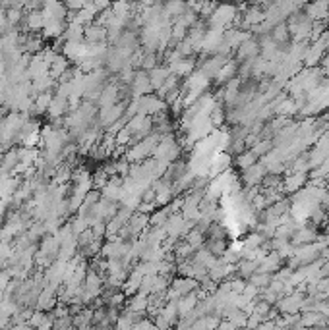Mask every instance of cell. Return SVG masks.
<instances>
[{
  "label": "cell",
  "instance_id": "obj_1",
  "mask_svg": "<svg viewBox=\"0 0 329 330\" xmlns=\"http://www.w3.org/2000/svg\"><path fill=\"white\" fill-rule=\"evenodd\" d=\"M304 300H306V296L298 290H294V294L281 298L279 303L275 305V309L279 311V315H296V313H300V307H302Z\"/></svg>",
  "mask_w": 329,
  "mask_h": 330
},
{
  "label": "cell",
  "instance_id": "obj_2",
  "mask_svg": "<svg viewBox=\"0 0 329 330\" xmlns=\"http://www.w3.org/2000/svg\"><path fill=\"white\" fill-rule=\"evenodd\" d=\"M130 91H132V99H140V97H148L153 95V87L150 81V73L144 72V70H136L134 79L130 83Z\"/></svg>",
  "mask_w": 329,
  "mask_h": 330
},
{
  "label": "cell",
  "instance_id": "obj_3",
  "mask_svg": "<svg viewBox=\"0 0 329 330\" xmlns=\"http://www.w3.org/2000/svg\"><path fill=\"white\" fill-rule=\"evenodd\" d=\"M268 176V170H266V166L258 160L254 166H250L248 170H244V172L240 174V184H244L242 187H258L262 182H264V178Z\"/></svg>",
  "mask_w": 329,
  "mask_h": 330
},
{
  "label": "cell",
  "instance_id": "obj_4",
  "mask_svg": "<svg viewBox=\"0 0 329 330\" xmlns=\"http://www.w3.org/2000/svg\"><path fill=\"white\" fill-rule=\"evenodd\" d=\"M56 305H58V288L46 284V286L41 290V294H39V300L35 303V309L46 313V311L54 309Z\"/></svg>",
  "mask_w": 329,
  "mask_h": 330
},
{
  "label": "cell",
  "instance_id": "obj_5",
  "mask_svg": "<svg viewBox=\"0 0 329 330\" xmlns=\"http://www.w3.org/2000/svg\"><path fill=\"white\" fill-rule=\"evenodd\" d=\"M258 56H260V41H258L256 37H250L248 41H244V43L236 48L234 60H236L238 64H242V62H246V60H252V58H258Z\"/></svg>",
  "mask_w": 329,
  "mask_h": 330
},
{
  "label": "cell",
  "instance_id": "obj_6",
  "mask_svg": "<svg viewBox=\"0 0 329 330\" xmlns=\"http://www.w3.org/2000/svg\"><path fill=\"white\" fill-rule=\"evenodd\" d=\"M84 43L86 44H103L106 43V27L99 23H90L84 27ZM108 44V43H106Z\"/></svg>",
  "mask_w": 329,
  "mask_h": 330
},
{
  "label": "cell",
  "instance_id": "obj_7",
  "mask_svg": "<svg viewBox=\"0 0 329 330\" xmlns=\"http://www.w3.org/2000/svg\"><path fill=\"white\" fill-rule=\"evenodd\" d=\"M308 174H290L283 178V193L284 195H294L300 189H304L308 184Z\"/></svg>",
  "mask_w": 329,
  "mask_h": 330
},
{
  "label": "cell",
  "instance_id": "obj_8",
  "mask_svg": "<svg viewBox=\"0 0 329 330\" xmlns=\"http://www.w3.org/2000/svg\"><path fill=\"white\" fill-rule=\"evenodd\" d=\"M304 14L312 21H326V19H329V2L320 0L314 4H304Z\"/></svg>",
  "mask_w": 329,
  "mask_h": 330
},
{
  "label": "cell",
  "instance_id": "obj_9",
  "mask_svg": "<svg viewBox=\"0 0 329 330\" xmlns=\"http://www.w3.org/2000/svg\"><path fill=\"white\" fill-rule=\"evenodd\" d=\"M68 27V21H62V19H45V27L41 31V37L43 39H60Z\"/></svg>",
  "mask_w": 329,
  "mask_h": 330
},
{
  "label": "cell",
  "instance_id": "obj_10",
  "mask_svg": "<svg viewBox=\"0 0 329 330\" xmlns=\"http://www.w3.org/2000/svg\"><path fill=\"white\" fill-rule=\"evenodd\" d=\"M284 267V261L279 257V253L277 251H271L268 253V257L264 259L262 263H260V267H258V273H264V274H275L277 271H281Z\"/></svg>",
  "mask_w": 329,
  "mask_h": 330
},
{
  "label": "cell",
  "instance_id": "obj_11",
  "mask_svg": "<svg viewBox=\"0 0 329 330\" xmlns=\"http://www.w3.org/2000/svg\"><path fill=\"white\" fill-rule=\"evenodd\" d=\"M238 68H240L238 62H236L234 58H230V60L224 64L223 70L217 73V77H215V85L224 87L226 83H228V81H232V79L238 75Z\"/></svg>",
  "mask_w": 329,
  "mask_h": 330
},
{
  "label": "cell",
  "instance_id": "obj_12",
  "mask_svg": "<svg viewBox=\"0 0 329 330\" xmlns=\"http://www.w3.org/2000/svg\"><path fill=\"white\" fill-rule=\"evenodd\" d=\"M324 56H326V48L320 43H312L310 48H308V52H306V58H304L302 66L304 68H320Z\"/></svg>",
  "mask_w": 329,
  "mask_h": 330
},
{
  "label": "cell",
  "instance_id": "obj_13",
  "mask_svg": "<svg viewBox=\"0 0 329 330\" xmlns=\"http://www.w3.org/2000/svg\"><path fill=\"white\" fill-rule=\"evenodd\" d=\"M18 166H20L18 147H14V149H10V151H6V153H2V155H0V168H2V172L4 174L14 176Z\"/></svg>",
  "mask_w": 329,
  "mask_h": 330
},
{
  "label": "cell",
  "instance_id": "obj_14",
  "mask_svg": "<svg viewBox=\"0 0 329 330\" xmlns=\"http://www.w3.org/2000/svg\"><path fill=\"white\" fill-rule=\"evenodd\" d=\"M43 14L45 19H62V21H68V10L62 2H45L43 4Z\"/></svg>",
  "mask_w": 329,
  "mask_h": 330
},
{
  "label": "cell",
  "instance_id": "obj_15",
  "mask_svg": "<svg viewBox=\"0 0 329 330\" xmlns=\"http://www.w3.org/2000/svg\"><path fill=\"white\" fill-rule=\"evenodd\" d=\"M130 232H132V236H134V240H138L146 230L150 228V215H142V213H134L132 218L128 220V224H126Z\"/></svg>",
  "mask_w": 329,
  "mask_h": 330
},
{
  "label": "cell",
  "instance_id": "obj_16",
  "mask_svg": "<svg viewBox=\"0 0 329 330\" xmlns=\"http://www.w3.org/2000/svg\"><path fill=\"white\" fill-rule=\"evenodd\" d=\"M258 267H260V263H256V261H246V259H240L238 263L234 265V276H236V278H242V280H246V282H248V278H250L252 274L258 273Z\"/></svg>",
  "mask_w": 329,
  "mask_h": 330
},
{
  "label": "cell",
  "instance_id": "obj_17",
  "mask_svg": "<svg viewBox=\"0 0 329 330\" xmlns=\"http://www.w3.org/2000/svg\"><path fill=\"white\" fill-rule=\"evenodd\" d=\"M168 70H170V73L178 75L180 79H186V77H188L190 73L196 72V62H194V58H182L180 62L172 64V66H168Z\"/></svg>",
  "mask_w": 329,
  "mask_h": 330
},
{
  "label": "cell",
  "instance_id": "obj_18",
  "mask_svg": "<svg viewBox=\"0 0 329 330\" xmlns=\"http://www.w3.org/2000/svg\"><path fill=\"white\" fill-rule=\"evenodd\" d=\"M148 305H150V296H144V294L138 292L134 298L128 302L126 311L136 313V315H146V313H148Z\"/></svg>",
  "mask_w": 329,
  "mask_h": 330
},
{
  "label": "cell",
  "instance_id": "obj_19",
  "mask_svg": "<svg viewBox=\"0 0 329 330\" xmlns=\"http://www.w3.org/2000/svg\"><path fill=\"white\" fill-rule=\"evenodd\" d=\"M150 73V81H151V87H153V91H159L161 87L164 85V81H166V77L170 75V70L166 68V66H157V68H153Z\"/></svg>",
  "mask_w": 329,
  "mask_h": 330
},
{
  "label": "cell",
  "instance_id": "obj_20",
  "mask_svg": "<svg viewBox=\"0 0 329 330\" xmlns=\"http://www.w3.org/2000/svg\"><path fill=\"white\" fill-rule=\"evenodd\" d=\"M200 303V298H198V294L196 292H192V294H188V296H184V298H180L178 300V317L182 319V317H188L192 311L196 309V305Z\"/></svg>",
  "mask_w": 329,
  "mask_h": 330
},
{
  "label": "cell",
  "instance_id": "obj_21",
  "mask_svg": "<svg viewBox=\"0 0 329 330\" xmlns=\"http://www.w3.org/2000/svg\"><path fill=\"white\" fill-rule=\"evenodd\" d=\"M170 216H172V211H170L168 205H166V207H161V209H157L155 213H151L150 215V228H163Z\"/></svg>",
  "mask_w": 329,
  "mask_h": 330
},
{
  "label": "cell",
  "instance_id": "obj_22",
  "mask_svg": "<svg viewBox=\"0 0 329 330\" xmlns=\"http://www.w3.org/2000/svg\"><path fill=\"white\" fill-rule=\"evenodd\" d=\"M256 162H258V157H256L252 151H244V153H240L238 157H232V164L238 168L240 174L244 172V170H248L250 166H254Z\"/></svg>",
  "mask_w": 329,
  "mask_h": 330
},
{
  "label": "cell",
  "instance_id": "obj_23",
  "mask_svg": "<svg viewBox=\"0 0 329 330\" xmlns=\"http://www.w3.org/2000/svg\"><path fill=\"white\" fill-rule=\"evenodd\" d=\"M70 68H72V66H70V60L64 56V54H58V56H56V60L50 64L48 75H50L52 79H56V81H58L60 75L66 72V70H70Z\"/></svg>",
  "mask_w": 329,
  "mask_h": 330
},
{
  "label": "cell",
  "instance_id": "obj_24",
  "mask_svg": "<svg viewBox=\"0 0 329 330\" xmlns=\"http://www.w3.org/2000/svg\"><path fill=\"white\" fill-rule=\"evenodd\" d=\"M271 39H273V43L279 44V46L290 44V35H288V27H286L284 21L273 27V31H271Z\"/></svg>",
  "mask_w": 329,
  "mask_h": 330
},
{
  "label": "cell",
  "instance_id": "obj_25",
  "mask_svg": "<svg viewBox=\"0 0 329 330\" xmlns=\"http://www.w3.org/2000/svg\"><path fill=\"white\" fill-rule=\"evenodd\" d=\"M211 255H215L217 259H221L224 255V251L228 249V240H206L204 245Z\"/></svg>",
  "mask_w": 329,
  "mask_h": 330
},
{
  "label": "cell",
  "instance_id": "obj_26",
  "mask_svg": "<svg viewBox=\"0 0 329 330\" xmlns=\"http://www.w3.org/2000/svg\"><path fill=\"white\" fill-rule=\"evenodd\" d=\"M206 240H228V228L223 222H213L206 232Z\"/></svg>",
  "mask_w": 329,
  "mask_h": 330
},
{
  "label": "cell",
  "instance_id": "obj_27",
  "mask_svg": "<svg viewBox=\"0 0 329 330\" xmlns=\"http://www.w3.org/2000/svg\"><path fill=\"white\" fill-rule=\"evenodd\" d=\"M194 259L198 261V263H200V265H204V267L208 269V273H210L211 269H213V267L219 263V259L215 257V255H211V253L208 251V249H206V247L198 249V251H196V255H194Z\"/></svg>",
  "mask_w": 329,
  "mask_h": 330
},
{
  "label": "cell",
  "instance_id": "obj_28",
  "mask_svg": "<svg viewBox=\"0 0 329 330\" xmlns=\"http://www.w3.org/2000/svg\"><path fill=\"white\" fill-rule=\"evenodd\" d=\"M184 242L188 245H192L196 251L198 249H202L204 245H206V232H202L200 228H194L188 232V236L184 238Z\"/></svg>",
  "mask_w": 329,
  "mask_h": 330
},
{
  "label": "cell",
  "instance_id": "obj_29",
  "mask_svg": "<svg viewBox=\"0 0 329 330\" xmlns=\"http://www.w3.org/2000/svg\"><path fill=\"white\" fill-rule=\"evenodd\" d=\"M182 85V79H180L178 75H174V73H170L168 77H166V81H164V85L157 91V97L159 99H164L170 91H174V89H178V87Z\"/></svg>",
  "mask_w": 329,
  "mask_h": 330
},
{
  "label": "cell",
  "instance_id": "obj_30",
  "mask_svg": "<svg viewBox=\"0 0 329 330\" xmlns=\"http://www.w3.org/2000/svg\"><path fill=\"white\" fill-rule=\"evenodd\" d=\"M271 280H273V274L256 273V274H252V276L248 278V284L256 286L258 290H266V288H270Z\"/></svg>",
  "mask_w": 329,
  "mask_h": 330
},
{
  "label": "cell",
  "instance_id": "obj_31",
  "mask_svg": "<svg viewBox=\"0 0 329 330\" xmlns=\"http://www.w3.org/2000/svg\"><path fill=\"white\" fill-rule=\"evenodd\" d=\"M68 224H70V228H72V234H74L76 238L82 234V232H86L88 228H91L90 226V220L88 218H84V216H72L70 220H68Z\"/></svg>",
  "mask_w": 329,
  "mask_h": 330
},
{
  "label": "cell",
  "instance_id": "obj_32",
  "mask_svg": "<svg viewBox=\"0 0 329 330\" xmlns=\"http://www.w3.org/2000/svg\"><path fill=\"white\" fill-rule=\"evenodd\" d=\"M108 178H110V176H108L103 168H97L95 172L91 174V184H93V189H99V191H101V189L108 184Z\"/></svg>",
  "mask_w": 329,
  "mask_h": 330
},
{
  "label": "cell",
  "instance_id": "obj_33",
  "mask_svg": "<svg viewBox=\"0 0 329 330\" xmlns=\"http://www.w3.org/2000/svg\"><path fill=\"white\" fill-rule=\"evenodd\" d=\"M273 149H275V147H273V141H271V139H264V141H260V143L252 149V153H254L256 157H258V160H260V158H264L266 155H270Z\"/></svg>",
  "mask_w": 329,
  "mask_h": 330
},
{
  "label": "cell",
  "instance_id": "obj_34",
  "mask_svg": "<svg viewBox=\"0 0 329 330\" xmlns=\"http://www.w3.org/2000/svg\"><path fill=\"white\" fill-rule=\"evenodd\" d=\"M260 300L266 303H270L271 307H275L277 303H279V300H281V296L275 292V290H271V288H266V290H262L260 292Z\"/></svg>",
  "mask_w": 329,
  "mask_h": 330
},
{
  "label": "cell",
  "instance_id": "obj_35",
  "mask_svg": "<svg viewBox=\"0 0 329 330\" xmlns=\"http://www.w3.org/2000/svg\"><path fill=\"white\" fill-rule=\"evenodd\" d=\"M46 317H48L46 313H43V311H37V309H35V311L31 313L30 321H28V325H30L33 330H37L39 327H41V325H45Z\"/></svg>",
  "mask_w": 329,
  "mask_h": 330
},
{
  "label": "cell",
  "instance_id": "obj_36",
  "mask_svg": "<svg viewBox=\"0 0 329 330\" xmlns=\"http://www.w3.org/2000/svg\"><path fill=\"white\" fill-rule=\"evenodd\" d=\"M76 240H78V247H80V249H84V247H88V245H90L91 242H95L97 238H95L93 230L88 228L86 232H82V234H80V236H78Z\"/></svg>",
  "mask_w": 329,
  "mask_h": 330
},
{
  "label": "cell",
  "instance_id": "obj_37",
  "mask_svg": "<svg viewBox=\"0 0 329 330\" xmlns=\"http://www.w3.org/2000/svg\"><path fill=\"white\" fill-rule=\"evenodd\" d=\"M270 311H271V305L270 303H266V302H262L260 298L256 300V305H254V315H260V317H264V319H268V315H270Z\"/></svg>",
  "mask_w": 329,
  "mask_h": 330
},
{
  "label": "cell",
  "instance_id": "obj_38",
  "mask_svg": "<svg viewBox=\"0 0 329 330\" xmlns=\"http://www.w3.org/2000/svg\"><path fill=\"white\" fill-rule=\"evenodd\" d=\"M268 319H264V317L260 315H250L248 317V321H246V330H252V329H258L262 323H266Z\"/></svg>",
  "mask_w": 329,
  "mask_h": 330
},
{
  "label": "cell",
  "instance_id": "obj_39",
  "mask_svg": "<svg viewBox=\"0 0 329 330\" xmlns=\"http://www.w3.org/2000/svg\"><path fill=\"white\" fill-rule=\"evenodd\" d=\"M246 280H242V278H234V280H230V292L232 294H242L244 292V288H246Z\"/></svg>",
  "mask_w": 329,
  "mask_h": 330
},
{
  "label": "cell",
  "instance_id": "obj_40",
  "mask_svg": "<svg viewBox=\"0 0 329 330\" xmlns=\"http://www.w3.org/2000/svg\"><path fill=\"white\" fill-rule=\"evenodd\" d=\"M134 330H155L153 319H142L138 325H134Z\"/></svg>",
  "mask_w": 329,
  "mask_h": 330
},
{
  "label": "cell",
  "instance_id": "obj_41",
  "mask_svg": "<svg viewBox=\"0 0 329 330\" xmlns=\"http://www.w3.org/2000/svg\"><path fill=\"white\" fill-rule=\"evenodd\" d=\"M217 330H240V329L238 327H234L230 321H221L219 327H217Z\"/></svg>",
  "mask_w": 329,
  "mask_h": 330
},
{
  "label": "cell",
  "instance_id": "obj_42",
  "mask_svg": "<svg viewBox=\"0 0 329 330\" xmlns=\"http://www.w3.org/2000/svg\"><path fill=\"white\" fill-rule=\"evenodd\" d=\"M320 276H322V278H329V261H326V265L322 267V271H320Z\"/></svg>",
  "mask_w": 329,
  "mask_h": 330
},
{
  "label": "cell",
  "instance_id": "obj_43",
  "mask_svg": "<svg viewBox=\"0 0 329 330\" xmlns=\"http://www.w3.org/2000/svg\"><path fill=\"white\" fill-rule=\"evenodd\" d=\"M320 257L324 259V261H329V247H326V249L320 253Z\"/></svg>",
  "mask_w": 329,
  "mask_h": 330
},
{
  "label": "cell",
  "instance_id": "obj_44",
  "mask_svg": "<svg viewBox=\"0 0 329 330\" xmlns=\"http://www.w3.org/2000/svg\"><path fill=\"white\" fill-rule=\"evenodd\" d=\"M316 330H329V327H322V329H316Z\"/></svg>",
  "mask_w": 329,
  "mask_h": 330
},
{
  "label": "cell",
  "instance_id": "obj_45",
  "mask_svg": "<svg viewBox=\"0 0 329 330\" xmlns=\"http://www.w3.org/2000/svg\"><path fill=\"white\" fill-rule=\"evenodd\" d=\"M70 330H76V329H74V327H72V329H70Z\"/></svg>",
  "mask_w": 329,
  "mask_h": 330
}]
</instances>
